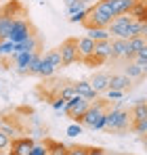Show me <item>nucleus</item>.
Segmentation results:
<instances>
[{
    "instance_id": "nucleus-14",
    "label": "nucleus",
    "mask_w": 147,
    "mask_h": 155,
    "mask_svg": "<svg viewBox=\"0 0 147 155\" xmlns=\"http://www.w3.org/2000/svg\"><path fill=\"white\" fill-rule=\"evenodd\" d=\"M109 76H111V74H107V71H97V74H93V78H91L88 82H91V86L97 90L99 94H103V92L109 88Z\"/></svg>"
},
{
    "instance_id": "nucleus-47",
    "label": "nucleus",
    "mask_w": 147,
    "mask_h": 155,
    "mask_svg": "<svg viewBox=\"0 0 147 155\" xmlns=\"http://www.w3.org/2000/svg\"><path fill=\"white\" fill-rule=\"evenodd\" d=\"M0 92H2V86H0Z\"/></svg>"
},
{
    "instance_id": "nucleus-31",
    "label": "nucleus",
    "mask_w": 147,
    "mask_h": 155,
    "mask_svg": "<svg viewBox=\"0 0 147 155\" xmlns=\"http://www.w3.org/2000/svg\"><path fill=\"white\" fill-rule=\"evenodd\" d=\"M88 4L84 2V0H74L70 6H65L67 8V15H74V13H78V11H82V8H86Z\"/></svg>"
},
{
    "instance_id": "nucleus-44",
    "label": "nucleus",
    "mask_w": 147,
    "mask_h": 155,
    "mask_svg": "<svg viewBox=\"0 0 147 155\" xmlns=\"http://www.w3.org/2000/svg\"><path fill=\"white\" fill-rule=\"evenodd\" d=\"M105 155H116V153H105Z\"/></svg>"
},
{
    "instance_id": "nucleus-17",
    "label": "nucleus",
    "mask_w": 147,
    "mask_h": 155,
    "mask_svg": "<svg viewBox=\"0 0 147 155\" xmlns=\"http://www.w3.org/2000/svg\"><path fill=\"white\" fill-rule=\"evenodd\" d=\"M13 17L11 15H6V13H2L0 11V42L2 40H9V36H11V29H13Z\"/></svg>"
},
{
    "instance_id": "nucleus-15",
    "label": "nucleus",
    "mask_w": 147,
    "mask_h": 155,
    "mask_svg": "<svg viewBox=\"0 0 147 155\" xmlns=\"http://www.w3.org/2000/svg\"><path fill=\"white\" fill-rule=\"evenodd\" d=\"M74 86H76V92H78L80 97H84V99H88V101H97L99 99V92L91 86L88 80H80V82H76Z\"/></svg>"
},
{
    "instance_id": "nucleus-7",
    "label": "nucleus",
    "mask_w": 147,
    "mask_h": 155,
    "mask_svg": "<svg viewBox=\"0 0 147 155\" xmlns=\"http://www.w3.org/2000/svg\"><path fill=\"white\" fill-rule=\"evenodd\" d=\"M32 34H36L34 31V27L29 25V21L27 19H15L13 21V29H11V36H9V40L11 42H15V44H19V42H23L25 38H29Z\"/></svg>"
},
{
    "instance_id": "nucleus-27",
    "label": "nucleus",
    "mask_w": 147,
    "mask_h": 155,
    "mask_svg": "<svg viewBox=\"0 0 147 155\" xmlns=\"http://www.w3.org/2000/svg\"><path fill=\"white\" fill-rule=\"evenodd\" d=\"M88 15H91V6H86V8H82V11H78V13L70 15V21H72V23H84Z\"/></svg>"
},
{
    "instance_id": "nucleus-30",
    "label": "nucleus",
    "mask_w": 147,
    "mask_h": 155,
    "mask_svg": "<svg viewBox=\"0 0 147 155\" xmlns=\"http://www.w3.org/2000/svg\"><path fill=\"white\" fill-rule=\"evenodd\" d=\"M82 130H84V126H82L80 122H74V124H70V126H67L65 134H67L70 138H76V136H80V134H82Z\"/></svg>"
},
{
    "instance_id": "nucleus-4",
    "label": "nucleus",
    "mask_w": 147,
    "mask_h": 155,
    "mask_svg": "<svg viewBox=\"0 0 147 155\" xmlns=\"http://www.w3.org/2000/svg\"><path fill=\"white\" fill-rule=\"evenodd\" d=\"M91 103H93V101H88V99H84V97L76 94L74 99H70V101L65 103V109H63V113H67V115L72 117L74 122H80V120L84 117L86 109L91 107Z\"/></svg>"
},
{
    "instance_id": "nucleus-13",
    "label": "nucleus",
    "mask_w": 147,
    "mask_h": 155,
    "mask_svg": "<svg viewBox=\"0 0 147 155\" xmlns=\"http://www.w3.org/2000/svg\"><path fill=\"white\" fill-rule=\"evenodd\" d=\"M40 36L38 34H32L29 38H25L23 42L15 44V52H38L40 51Z\"/></svg>"
},
{
    "instance_id": "nucleus-32",
    "label": "nucleus",
    "mask_w": 147,
    "mask_h": 155,
    "mask_svg": "<svg viewBox=\"0 0 147 155\" xmlns=\"http://www.w3.org/2000/svg\"><path fill=\"white\" fill-rule=\"evenodd\" d=\"M2 132H4V134H9V136H11V138H15V136H17V134H19V128H15V126H13V124H9V122H6V120H4V122H2Z\"/></svg>"
},
{
    "instance_id": "nucleus-12",
    "label": "nucleus",
    "mask_w": 147,
    "mask_h": 155,
    "mask_svg": "<svg viewBox=\"0 0 147 155\" xmlns=\"http://www.w3.org/2000/svg\"><path fill=\"white\" fill-rule=\"evenodd\" d=\"M128 54V40L122 38H111V61H126Z\"/></svg>"
},
{
    "instance_id": "nucleus-16",
    "label": "nucleus",
    "mask_w": 147,
    "mask_h": 155,
    "mask_svg": "<svg viewBox=\"0 0 147 155\" xmlns=\"http://www.w3.org/2000/svg\"><path fill=\"white\" fill-rule=\"evenodd\" d=\"M137 120H147V99H139L130 109V124Z\"/></svg>"
},
{
    "instance_id": "nucleus-8",
    "label": "nucleus",
    "mask_w": 147,
    "mask_h": 155,
    "mask_svg": "<svg viewBox=\"0 0 147 155\" xmlns=\"http://www.w3.org/2000/svg\"><path fill=\"white\" fill-rule=\"evenodd\" d=\"M34 145H36V140L32 138V136H15V138H11V151L9 155H29V151L34 149Z\"/></svg>"
},
{
    "instance_id": "nucleus-10",
    "label": "nucleus",
    "mask_w": 147,
    "mask_h": 155,
    "mask_svg": "<svg viewBox=\"0 0 147 155\" xmlns=\"http://www.w3.org/2000/svg\"><path fill=\"white\" fill-rule=\"evenodd\" d=\"M109 57H111V40H101V42H95V52H93L91 65H93V63H105Z\"/></svg>"
},
{
    "instance_id": "nucleus-18",
    "label": "nucleus",
    "mask_w": 147,
    "mask_h": 155,
    "mask_svg": "<svg viewBox=\"0 0 147 155\" xmlns=\"http://www.w3.org/2000/svg\"><path fill=\"white\" fill-rule=\"evenodd\" d=\"M130 86V78L124 76V74H111L109 76V88H114V90H126Z\"/></svg>"
},
{
    "instance_id": "nucleus-41",
    "label": "nucleus",
    "mask_w": 147,
    "mask_h": 155,
    "mask_svg": "<svg viewBox=\"0 0 147 155\" xmlns=\"http://www.w3.org/2000/svg\"><path fill=\"white\" fill-rule=\"evenodd\" d=\"M84 2H86V4H88V6H93V4H97L99 0H84Z\"/></svg>"
},
{
    "instance_id": "nucleus-46",
    "label": "nucleus",
    "mask_w": 147,
    "mask_h": 155,
    "mask_svg": "<svg viewBox=\"0 0 147 155\" xmlns=\"http://www.w3.org/2000/svg\"><path fill=\"white\" fill-rule=\"evenodd\" d=\"M38 2H44V0H38Z\"/></svg>"
},
{
    "instance_id": "nucleus-6",
    "label": "nucleus",
    "mask_w": 147,
    "mask_h": 155,
    "mask_svg": "<svg viewBox=\"0 0 147 155\" xmlns=\"http://www.w3.org/2000/svg\"><path fill=\"white\" fill-rule=\"evenodd\" d=\"M130 21H132V17H130L128 13H126V15H118V17H114L111 23L107 25L109 34H111V38L128 40V25H130Z\"/></svg>"
},
{
    "instance_id": "nucleus-38",
    "label": "nucleus",
    "mask_w": 147,
    "mask_h": 155,
    "mask_svg": "<svg viewBox=\"0 0 147 155\" xmlns=\"http://www.w3.org/2000/svg\"><path fill=\"white\" fill-rule=\"evenodd\" d=\"M65 103H67L65 99H61V97H55L50 105H53V109H55V111H61V113H63V109H65Z\"/></svg>"
},
{
    "instance_id": "nucleus-24",
    "label": "nucleus",
    "mask_w": 147,
    "mask_h": 155,
    "mask_svg": "<svg viewBox=\"0 0 147 155\" xmlns=\"http://www.w3.org/2000/svg\"><path fill=\"white\" fill-rule=\"evenodd\" d=\"M42 59L44 61H49L50 65L55 67V69H59V67H63V63H61V54H59V48H55V51H49L42 54Z\"/></svg>"
},
{
    "instance_id": "nucleus-2",
    "label": "nucleus",
    "mask_w": 147,
    "mask_h": 155,
    "mask_svg": "<svg viewBox=\"0 0 147 155\" xmlns=\"http://www.w3.org/2000/svg\"><path fill=\"white\" fill-rule=\"evenodd\" d=\"M107 99H97V101H93L91 107L86 109V113H84V117L80 120V124L84 126V128H91V130H103L105 126V111H107Z\"/></svg>"
},
{
    "instance_id": "nucleus-40",
    "label": "nucleus",
    "mask_w": 147,
    "mask_h": 155,
    "mask_svg": "<svg viewBox=\"0 0 147 155\" xmlns=\"http://www.w3.org/2000/svg\"><path fill=\"white\" fill-rule=\"evenodd\" d=\"M139 36H143V38L147 36V19H143V21H141V27H139Z\"/></svg>"
},
{
    "instance_id": "nucleus-48",
    "label": "nucleus",
    "mask_w": 147,
    "mask_h": 155,
    "mask_svg": "<svg viewBox=\"0 0 147 155\" xmlns=\"http://www.w3.org/2000/svg\"><path fill=\"white\" fill-rule=\"evenodd\" d=\"M145 6H147V0H145Z\"/></svg>"
},
{
    "instance_id": "nucleus-3",
    "label": "nucleus",
    "mask_w": 147,
    "mask_h": 155,
    "mask_svg": "<svg viewBox=\"0 0 147 155\" xmlns=\"http://www.w3.org/2000/svg\"><path fill=\"white\" fill-rule=\"evenodd\" d=\"M114 19V11H111V0H99L97 4L91 6V15L86 17V21L82 23L84 27H107Z\"/></svg>"
},
{
    "instance_id": "nucleus-49",
    "label": "nucleus",
    "mask_w": 147,
    "mask_h": 155,
    "mask_svg": "<svg viewBox=\"0 0 147 155\" xmlns=\"http://www.w3.org/2000/svg\"><path fill=\"white\" fill-rule=\"evenodd\" d=\"M145 143H147V140H145Z\"/></svg>"
},
{
    "instance_id": "nucleus-33",
    "label": "nucleus",
    "mask_w": 147,
    "mask_h": 155,
    "mask_svg": "<svg viewBox=\"0 0 147 155\" xmlns=\"http://www.w3.org/2000/svg\"><path fill=\"white\" fill-rule=\"evenodd\" d=\"M105 97H107V101H122V99H124V92H122V90L107 88V90H105Z\"/></svg>"
},
{
    "instance_id": "nucleus-34",
    "label": "nucleus",
    "mask_w": 147,
    "mask_h": 155,
    "mask_svg": "<svg viewBox=\"0 0 147 155\" xmlns=\"http://www.w3.org/2000/svg\"><path fill=\"white\" fill-rule=\"evenodd\" d=\"M130 128L135 130L137 134H145L147 132V120H137V122H132Z\"/></svg>"
},
{
    "instance_id": "nucleus-20",
    "label": "nucleus",
    "mask_w": 147,
    "mask_h": 155,
    "mask_svg": "<svg viewBox=\"0 0 147 155\" xmlns=\"http://www.w3.org/2000/svg\"><path fill=\"white\" fill-rule=\"evenodd\" d=\"M124 76H128L130 80H143L147 74L141 69V65H137L135 61H126V65H124Z\"/></svg>"
},
{
    "instance_id": "nucleus-39",
    "label": "nucleus",
    "mask_w": 147,
    "mask_h": 155,
    "mask_svg": "<svg viewBox=\"0 0 147 155\" xmlns=\"http://www.w3.org/2000/svg\"><path fill=\"white\" fill-rule=\"evenodd\" d=\"M107 151L101 149V147H88V155H105Z\"/></svg>"
},
{
    "instance_id": "nucleus-22",
    "label": "nucleus",
    "mask_w": 147,
    "mask_h": 155,
    "mask_svg": "<svg viewBox=\"0 0 147 155\" xmlns=\"http://www.w3.org/2000/svg\"><path fill=\"white\" fill-rule=\"evenodd\" d=\"M128 15L132 17V19H137V21H143L147 19V6H145V0H137L135 2V6L128 11Z\"/></svg>"
},
{
    "instance_id": "nucleus-36",
    "label": "nucleus",
    "mask_w": 147,
    "mask_h": 155,
    "mask_svg": "<svg viewBox=\"0 0 147 155\" xmlns=\"http://www.w3.org/2000/svg\"><path fill=\"white\" fill-rule=\"evenodd\" d=\"M9 147H11V136H9V134H4V132L0 130V153H4Z\"/></svg>"
},
{
    "instance_id": "nucleus-1",
    "label": "nucleus",
    "mask_w": 147,
    "mask_h": 155,
    "mask_svg": "<svg viewBox=\"0 0 147 155\" xmlns=\"http://www.w3.org/2000/svg\"><path fill=\"white\" fill-rule=\"evenodd\" d=\"M122 101H116V105L111 107H107V111H105V126L103 130L105 132H118V134H124L126 130L130 128V113L128 111H124L122 107H120Z\"/></svg>"
},
{
    "instance_id": "nucleus-28",
    "label": "nucleus",
    "mask_w": 147,
    "mask_h": 155,
    "mask_svg": "<svg viewBox=\"0 0 147 155\" xmlns=\"http://www.w3.org/2000/svg\"><path fill=\"white\" fill-rule=\"evenodd\" d=\"M13 52H15V42H11V40L0 42V57H11Z\"/></svg>"
},
{
    "instance_id": "nucleus-5",
    "label": "nucleus",
    "mask_w": 147,
    "mask_h": 155,
    "mask_svg": "<svg viewBox=\"0 0 147 155\" xmlns=\"http://www.w3.org/2000/svg\"><path fill=\"white\" fill-rule=\"evenodd\" d=\"M59 54H61V63L67 67L74 65L76 61H80V54H78V38H67L61 42L59 46Z\"/></svg>"
},
{
    "instance_id": "nucleus-9",
    "label": "nucleus",
    "mask_w": 147,
    "mask_h": 155,
    "mask_svg": "<svg viewBox=\"0 0 147 155\" xmlns=\"http://www.w3.org/2000/svg\"><path fill=\"white\" fill-rule=\"evenodd\" d=\"M36 54L38 52H13L11 54L13 61H15V71L19 76H27L29 74V65H32V61H34Z\"/></svg>"
},
{
    "instance_id": "nucleus-23",
    "label": "nucleus",
    "mask_w": 147,
    "mask_h": 155,
    "mask_svg": "<svg viewBox=\"0 0 147 155\" xmlns=\"http://www.w3.org/2000/svg\"><path fill=\"white\" fill-rule=\"evenodd\" d=\"M46 149H49V155H67V147L59 140H53V138H46Z\"/></svg>"
},
{
    "instance_id": "nucleus-11",
    "label": "nucleus",
    "mask_w": 147,
    "mask_h": 155,
    "mask_svg": "<svg viewBox=\"0 0 147 155\" xmlns=\"http://www.w3.org/2000/svg\"><path fill=\"white\" fill-rule=\"evenodd\" d=\"M93 52H95V40H91L88 36L78 38V54H80V61H86L91 65Z\"/></svg>"
},
{
    "instance_id": "nucleus-45",
    "label": "nucleus",
    "mask_w": 147,
    "mask_h": 155,
    "mask_svg": "<svg viewBox=\"0 0 147 155\" xmlns=\"http://www.w3.org/2000/svg\"><path fill=\"white\" fill-rule=\"evenodd\" d=\"M145 44H147V36H145Z\"/></svg>"
},
{
    "instance_id": "nucleus-37",
    "label": "nucleus",
    "mask_w": 147,
    "mask_h": 155,
    "mask_svg": "<svg viewBox=\"0 0 147 155\" xmlns=\"http://www.w3.org/2000/svg\"><path fill=\"white\" fill-rule=\"evenodd\" d=\"M29 155H49V149H46V145H44V143H36V145H34V149L29 151Z\"/></svg>"
},
{
    "instance_id": "nucleus-21",
    "label": "nucleus",
    "mask_w": 147,
    "mask_h": 155,
    "mask_svg": "<svg viewBox=\"0 0 147 155\" xmlns=\"http://www.w3.org/2000/svg\"><path fill=\"white\" fill-rule=\"evenodd\" d=\"M137 0H111V11H114V17L118 15H126L132 6H135Z\"/></svg>"
},
{
    "instance_id": "nucleus-29",
    "label": "nucleus",
    "mask_w": 147,
    "mask_h": 155,
    "mask_svg": "<svg viewBox=\"0 0 147 155\" xmlns=\"http://www.w3.org/2000/svg\"><path fill=\"white\" fill-rule=\"evenodd\" d=\"M55 71H57V69L50 65L49 61H44V59H42V65H40V69H38V76H40V78H50Z\"/></svg>"
},
{
    "instance_id": "nucleus-35",
    "label": "nucleus",
    "mask_w": 147,
    "mask_h": 155,
    "mask_svg": "<svg viewBox=\"0 0 147 155\" xmlns=\"http://www.w3.org/2000/svg\"><path fill=\"white\" fill-rule=\"evenodd\" d=\"M67 155H88V147H82V145L67 147Z\"/></svg>"
},
{
    "instance_id": "nucleus-25",
    "label": "nucleus",
    "mask_w": 147,
    "mask_h": 155,
    "mask_svg": "<svg viewBox=\"0 0 147 155\" xmlns=\"http://www.w3.org/2000/svg\"><path fill=\"white\" fill-rule=\"evenodd\" d=\"M132 61L137 63V65H141V69L147 74V44L141 48V51L135 52V57H132Z\"/></svg>"
},
{
    "instance_id": "nucleus-42",
    "label": "nucleus",
    "mask_w": 147,
    "mask_h": 155,
    "mask_svg": "<svg viewBox=\"0 0 147 155\" xmlns=\"http://www.w3.org/2000/svg\"><path fill=\"white\" fill-rule=\"evenodd\" d=\"M63 2H65V6H70V4H72L74 0H63Z\"/></svg>"
},
{
    "instance_id": "nucleus-26",
    "label": "nucleus",
    "mask_w": 147,
    "mask_h": 155,
    "mask_svg": "<svg viewBox=\"0 0 147 155\" xmlns=\"http://www.w3.org/2000/svg\"><path fill=\"white\" fill-rule=\"evenodd\" d=\"M78 92H76V86L74 84H63L61 88H59V92H57V97H61V99H65V101H70L74 99Z\"/></svg>"
},
{
    "instance_id": "nucleus-43",
    "label": "nucleus",
    "mask_w": 147,
    "mask_h": 155,
    "mask_svg": "<svg viewBox=\"0 0 147 155\" xmlns=\"http://www.w3.org/2000/svg\"><path fill=\"white\" fill-rule=\"evenodd\" d=\"M2 122H4V117H0V128H2Z\"/></svg>"
},
{
    "instance_id": "nucleus-19",
    "label": "nucleus",
    "mask_w": 147,
    "mask_h": 155,
    "mask_svg": "<svg viewBox=\"0 0 147 155\" xmlns=\"http://www.w3.org/2000/svg\"><path fill=\"white\" fill-rule=\"evenodd\" d=\"M84 36H88L91 40H95V42H101V40H111V34H109V29L107 27H86V34Z\"/></svg>"
}]
</instances>
